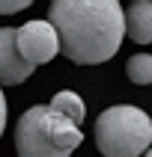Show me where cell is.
<instances>
[{"instance_id":"6da1fadb","label":"cell","mask_w":152,"mask_h":157,"mask_svg":"<svg viewBox=\"0 0 152 157\" xmlns=\"http://www.w3.org/2000/svg\"><path fill=\"white\" fill-rule=\"evenodd\" d=\"M48 24L57 33L63 56L75 65L107 62L125 36L119 0H54Z\"/></svg>"},{"instance_id":"8fae6325","label":"cell","mask_w":152,"mask_h":157,"mask_svg":"<svg viewBox=\"0 0 152 157\" xmlns=\"http://www.w3.org/2000/svg\"><path fill=\"white\" fill-rule=\"evenodd\" d=\"M140 157H149V151H146V154H140Z\"/></svg>"},{"instance_id":"5b68a950","label":"cell","mask_w":152,"mask_h":157,"mask_svg":"<svg viewBox=\"0 0 152 157\" xmlns=\"http://www.w3.org/2000/svg\"><path fill=\"white\" fill-rule=\"evenodd\" d=\"M33 74V65H27L18 56L15 48V30L12 27H0V83L18 86Z\"/></svg>"},{"instance_id":"30bf717a","label":"cell","mask_w":152,"mask_h":157,"mask_svg":"<svg viewBox=\"0 0 152 157\" xmlns=\"http://www.w3.org/2000/svg\"><path fill=\"white\" fill-rule=\"evenodd\" d=\"M3 128H6V98H3V89H0V136H3Z\"/></svg>"},{"instance_id":"8992f818","label":"cell","mask_w":152,"mask_h":157,"mask_svg":"<svg viewBox=\"0 0 152 157\" xmlns=\"http://www.w3.org/2000/svg\"><path fill=\"white\" fill-rule=\"evenodd\" d=\"M122 21H125L128 39H134L137 44L152 42V3L149 0H137L128 9H122Z\"/></svg>"},{"instance_id":"3957f363","label":"cell","mask_w":152,"mask_h":157,"mask_svg":"<svg viewBox=\"0 0 152 157\" xmlns=\"http://www.w3.org/2000/svg\"><path fill=\"white\" fill-rule=\"evenodd\" d=\"M149 142L152 122L140 107L113 104L96 119V145L105 157H140Z\"/></svg>"},{"instance_id":"52a82bcc","label":"cell","mask_w":152,"mask_h":157,"mask_svg":"<svg viewBox=\"0 0 152 157\" xmlns=\"http://www.w3.org/2000/svg\"><path fill=\"white\" fill-rule=\"evenodd\" d=\"M54 110V113H60V116H66L72 124H78L80 128V122H84V113H87V107H84V101H80V95L78 92H69V89H63V92H57V95L51 98V104H48Z\"/></svg>"},{"instance_id":"9c48e42d","label":"cell","mask_w":152,"mask_h":157,"mask_svg":"<svg viewBox=\"0 0 152 157\" xmlns=\"http://www.w3.org/2000/svg\"><path fill=\"white\" fill-rule=\"evenodd\" d=\"M33 0H0V15H15V12H24Z\"/></svg>"},{"instance_id":"ba28073f","label":"cell","mask_w":152,"mask_h":157,"mask_svg":"<svg viewBox=\"0 0 152 157\" xmlns=\"http://www.w3.org/2000/svg\"><path fill=\"white\" fill-rule=\"evenodd\" d=\"M125 74H128L131 83L146 86V83L152 80V56L149 53H134L131 59L125 62Z\"/></svg>"},{"instance_id":"7a4b0ae2","label":"cell","mask_w":152,"mask_h":157,"mask_svg":"<svg viewBox=\"0 0 152 157\" xmlns=\"http://www.w3.org/2000/svg\"><path fill=\"white\" fill-rule=\"evenodd\" d=\"M84 142V131L72 124L66 116L54 113L48 104L30 107L15 128L18 157H72Z\"/></svg>"},{"instance_id":"277c9868","label":"cell","mask_w":152,"mask_h":157,"mask_svg":"<svg viewBox=\"0 0 152 157\" xmlns=\"http://www.w3.org/2000/svg\"><path fill=\"white\" fill-rule=\"evenodd\" d=\"M15 48L18 56L27 62V65H45L51 62L57 53H60V42H57V33L48 21H27L24 27L15 30Z\"/></svg>"}]
</instances>
